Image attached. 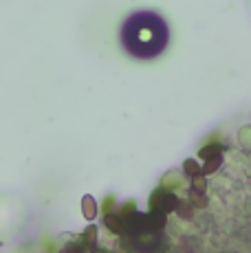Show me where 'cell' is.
<instances>
[{"label":"cell","mask_w":251,"mask_h":253,"mask_svg":"<svg viewBox=\"0 0 251 253\" xmlns=\"http://www.w3.org/2000/svg\"><path fill=\"white\" fill-rule=\"evenodd\" d=\"M119 40L128 55L137 60H154L170 42V27L154 11H134L124 20Z\"/></svg>","instance_id":"1"}]
</instances>
